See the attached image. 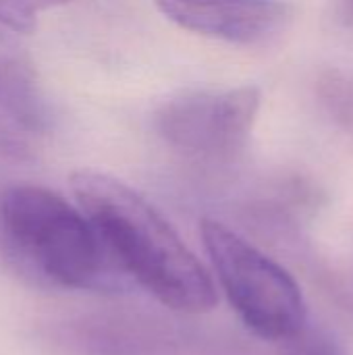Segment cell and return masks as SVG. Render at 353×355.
Wrapping results in <instances>:
<instances>
[{
  "label": "cell",
  "mask_w": 353,
  "mask_h": 355,
  "mask_svg": "<svg viewBox=\"0 0 353 355\" xmlns=\"http://www.w3.org/2000/svg\"><path fill=\"white\" fill-rule=\"evenodd\" d=\"M71 187L81 212L127 279L183 314H204L216 306L210 275L144 196L96 171L75 173Z\"/></svg>",
  "instance_id": "6da1fadb"
},
{
  "label": "cell",
  "mask_w": 353,
  "mask_h": 355,
  "mask_svg": "<svg viewBox=\"0 0 353 355\" xmlns=\"http://www.w3.org/2000/svg\"><path fill=\"white\" fill-rule=\"evenodd\" d=\"M0 237L23 266L54 285L83 291L127 287V275L81 208L46 187L12 185L0 193Z\"/></svg>",
  "instance_id": "7a4b0ae2"
},
{
  "label": "cell",
  "mask_w": 353,
  "mask_h": 355,
  "mask_svg": "<svg viewBox=\"0 0 353 355\" xmlns=\"http://www.w3.org/2000/svg\"><path fill=\"white\" fill-rule=\"evenodd\" d=\"M200 231L229 304L254 335L289 341L308 327L302 287L287 268L221 220L204 218Z\"/></svg>",
  "instance_id": "3957f363"
},
{
  "label": "cell",
  "mask_w": 353,
  "mask_h": 355,
  "mask_svg": "<svg viewBox=\"0 0 353 355\" xmlns=\"http://www.w3.org/2000/svg\"><path fill=\"white\" fill-rule=\"evenodd\" d=\"M258 87L187 89L169 98L154 116L162 141L175 152L208 164L237 160L260 110Z\"/></svg>",
  "instance_id": "277c9868"
},
{
  "label": "cell",
  "mask_w": 353,
  "mask_h": 355,
  "mask_svg": "<svg viewBox=\"0 0 353 355\" xmlns=\"http://www.w3.org/2000/svg\"><path fill=\"white\" fill-rule=\"evenodd\" d=\"M50 129V110L27 52L0 29V160L29 158Z\"/></svg>",
  "instance_id": "5b68a950"
},
{
  "label": "cell",
  "mask_w": 353,
  "mask_h": 355,
  "mask_svg": "<svg viewBox=\"0 0 353 355\" xmlns=\"http://www.w3.org/2000/svg\"><path fill=\"white\" fill-rule=\"evenodd\" d=\"M154 4L181 29L239 46L270 42L293 19V8L285 0H154Z\"/></svg>",
  "instance_id": "8992f818"
},
{
  "label": "cell",
  "mask_w": 353,
  "mask_h": 355,
  "mask_svg": "<svg viewBox=\"0 0 353 355\" xmlns=\"http://www.w3.org/2000/svg\"><path fill=\"white\" fill-rule=\"evenodd\" d=\"M69 0H0V25L15 33H29L37 25V17Z\"/></svg>",
  "instance_id": "52a82bcc"
},
{
  "label": "cell",
  "mask_w": 353,
  "mask_h": 355,
  "mask_svg": "<svg viewBox=\"0 0 353 355\" xmlns=\"http://www.w3.org/2000/svg\"><path fill=\"white\" fill-rule=\"evenodd\" d=\"M285 355H350L337 335L325 329H304L287 341Z\"/></svg>",
  "instance_id": "ba28073f"
},
{
  "label": "cell",
  "mask_w": 353,
  "mask_h": 355,
  "mask_svg": "<svg viewBox=\"0 0 353 355\" xmlns=\"http://www.w3.org/2000/svg\"><path fill=\"white\" fill-rule=\"evenodd\" d=\"M343 83H345L343 79H335V81L327 79V81L322 83V87H325V98L329 100L331 108H333L339 116H343V114L347 116V114H350V106H352L350 89H345Z\"/></svg>",
  "instance_id": "9c48e42d"
},
{
  "label": "cell",
  "mask_w": 353,
  "mask_h": 355,
  "mask_svg": "<svg viewBox=\"0 0 353 355\" xmlns=\"http://www.w3.org/2000/svg\"><path fill=\"white\" fill-rule=\"evenodd\" d=\"M335 8L341 23L353 27V0H335Z\"/></svg>",
  "instance_id": "30bf717a"
}]
</instances>
